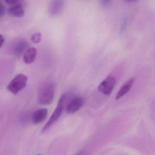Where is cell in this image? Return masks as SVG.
I'll return each mask as SVG.
<instances>
[{
    "mask_svg": "<svg viewBox=\"0 0 155 155\" xmlns=\"http://www.w3.org/2000/svg\"><path fill=\"white\" fill-rule=\"evenodd\" d=\"M54 83L51 81L43 84L39 91L38 102L40 105H48L52 103L55 94Z\"/></svg>",
    "mask_w": 155,
    "mask_h": 155,
    "instance_id": "1",
    "label": "cell"
},
{
    "mask_svg": "<svg viewBox=\"0 0 155 155\" xmlns=\"http://www.w3.org/2000/svg\"><path fill=\"white\" fill-rule=\"evenodd\" d=\"M66 98H67V94L66 93L62 94L61 96L58 101V105L54 112L52 113L48 121L43 127L42 130V132H45L48 130L55 122H56V121H58V120L60 117L64 109Z\"/></svg>",
    "mask_w": 155,
    "mask_h": 155,
    "instance_id": "2",
    "label": "cell"
},
{
    "mask_svg": "<svg viewBox=\"0 0 155 155\" xmlns=\"http://www.w3.org/2000/svg\"><path fill=\"white\" fill-rule=\"evenodd\" d=\"M28 77L23 74H18L8 86V89L14 95L18 94L26 87L28 82Z\"/></svg>",
    "mask_w": 155,
    "mask_h": 155,
    "instance_id": "3",
    "label": "cell"
},
{
    "mask_svg": "<svg viewBox=\"0 0 155 155\" xmlns=\"http://www.w3.org/2000/svg\"><path fill=\"white\" fill-rule=\"evenodd\" d=\"M115 82L116 79L115 77L109 75L100 84L98 89L100 92L105 95H110L113 91Z\"/></svg>",
    "mask_w": 155,
    "mask_h": 155,
    "instance_id": "4",
    "label": "cell"
},
{
    "mask_svg": "<svg viewBox=\"0 0 155 155\" xmlns=\"http://www.w3.org/2000/svg\"><path fill=\"white\" fill-rule=\"evenodd\" d=\"M84 98L79 96H76L72 99L67 105L66 111L69 114H73L79 110L84 105Z\"/></svg>",
    "mask_w": 155,
    "mask_h": 155,
    "instance_id": "5",
    "label": "cell"
},
{
    "mask_svg": "<svg viewBox=\"0 0 155 155\" xmlns=\"http://www.w3.org/2000/svg\"><path fill=\"white\" fill-rule=\"evenodd\" d=\"M64 5V0H52L50 5L49 11L51 15L57 16L62 12Z\"/></svg>",
    "mask_w": 155,
    "mask_h": 155,
    "instance_id": "6",
    "label": "cell"
},
{
    "mask_svg": "<svg viewBox=\"0 0 155 155\" xmlns=\"http://www.w3.org/2000/svg\"><path fill=\"white\" fill-rule=\"evenodd\" d=\"M135 81L134 78H131L128 80L120 89L119 91L117 93L116 97V100H118L120 99L122 97L126 95L130 90L131 88L132 87L133 84Z\"/></svg>",
    "mask_w": 155,
    "mask_h": 155,
    "instance_id": "7",
    "label": "cell"
},
{
    "mask_svg": "<svg viewBox=\"0 0 155 155\" xmlns=\"http://www.w3.org/2000/svg\"><path fill=\"white\" fill-rule=\"evenodd\" d=\"M47 109H40L36 110L32 116V120L34 124H38L43 122L48 116Z\"/></svg>",
    "mask_w": 155,
    "mask_h": 155,
    "instance_id": "8",
    "label": "cell"
},
{
    "mask_svg": "<svg viewBox=\"0 0 155 155\" xmlns=\"http://www.w3.org/2000/svg\"><path fill=\"white\" fill-rule=\"evenodd\" d=\"M8 12L13 17L20 18L23 17L25 14V10L20 3L12 5L8 10Z\"/></svg>",
    "mask_w": 155,
    "mask_h": 155,
    "instance_id": "9",
    "label": "cell"
},
{
    "mask_svg": "<svg viewBox=\"0 0 155 155\" xmlns=\"http://www.w3.org/2000/svg\"><path fill=\"white\" fill-rule=\"evenodd\" d=\"M37 50L35 48H30L27 49L24 52L23 61L26 64H30L33 63L37 56Z\"/></svg>",
    "mask_w": 155,
    "mask_h": 155,
    "instance_id": "10",
    "label": "cell"
},
{
    "mask_svg": "<svg viewBox=\"0 0 155 155\" xmlns=\"http://www.w3.org/2000/svg\"><path fill=\"white\" fill-rule=\"evenodd\" d=\"M29 43L27 41H20L14 48V55L17 57H20L28 48Z\"/></svg>",
    "mask_w": 155,
    "mask_h": 155,
    "instance_id": "11",
    "label": "cell"
},
{
    "mask_svg": "<svg viewBox=\"0 0 155 155\" xmlns=\"http://www.w3.org/2000/svg\"><path fill=\"white\" fill-rule=\"evenodd\" d=\"M41 40V34L40 32H36L31 36V41L34 44H38Z\"/></svg>",
    "mask_w": 155,
    "mask_h": 155,
    "instance_id": "12",
    "label": "cell"
},
{
    "mask_svg": "<svg viewBox=\"0 0 155 155\" xmlns=\"http://www.w3.org/2000/svg\"><path fill=\"white\" fill-rule=\"evenodd\" d=\"M101 5L104 7H108L111 4L112 0H100Z\"/></svg>",
    "mask_w": 155,
    "mask_h": 155,
    "instance_id": "13",
    "label": "cell"
},
{
    "mask_svg": "<svg viewBox=\"0 0 155 155\" xmlns=\"http://www.w3.org/2000/svg\"><path fill=\"white\" fill-rule=\"evenodd\" d=\"M5 7L2 3L0 2V18H2L5 14Z\"/></svg>",
    "mask_w": 155,
    "mask_h": 155,
    "instance_id": "14",
    "label": "cell"
},
{
    "mask_svg": "<svg viewBox=\"0 0 155 155\" xmlns=\"http://www.w3.org/2000/svg\"><path fill=\"white\" fill-rule=\"evenodd\" d=\"M19 1L20 0H5V2L7 4L11 5H14V4L18 3Z\"/></svg>",
    "mask_w": 155,
    "mask_h": 155,
    "instance_id": "15",
    "label": "cell"
},
{
    "mask_svg": "<svg viewBox=\"0 0 155 155\" xmlns=\"http://www.w3.org/2000/svg\"><path fill=\"white\" fill-rule=\"evenodd\" d=\"M4 41H5L4 37L1 34H0V48L3 46Z\"/></svg>",
    "mask_w": 155,
    "mask_h": 155,
    "instance_id": "16",
    "label": "cell"
},
{
    "mask_svg": "<svg viewBox=\"0 0 155 155\" xmlns=\"http://www.w3.org/2000/svg\"><path fill=\"white\" fill-rule=\"evenodd\" d=\"M126 1L129 2H137L138 0H125Z\"/></svg>",
    "mask_w": 155,
    "mask_h": 155,
    "instance_id": "17",
    "label": "cell"
}]
</instances>
